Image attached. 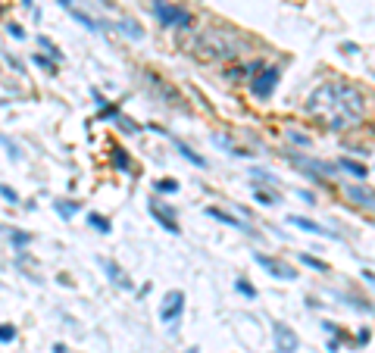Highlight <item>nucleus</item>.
Returning a JSON list of instances; mask_svg holds the SVG:
<instances>
[{
  "mask_svg": "<svg viewBox=\"0 0 375 353\" xmlns=\"http://www.w3.org/2000/svg\"><path fill=\"white\" fill-rule=\"evenodd\" d=\"M12 338H16V328H12V325H0V341H3V344H10Z\"/></svg>",
  "mask_w": 375,
  "mask_h": 353,
  "instance_id": "aec40b11",
  "label": "nucleus"
},
{
  "mask_svg": "<svg viewBox=\"0 0 375 353\" xmlns=\"http://www.w3.org/2000/svg\"><path fill=\"white\" fill-rule=\"evenodd\" d=\"M53 209H56V213L62 216V219H69V216H72L75 209H78V203H72V200H60V203H56Z\"/></svg>",
  "mask_w": 375,
  "mask_h": 353,
  "instance_id": "f3484780",
  "label": "nucleus"
},
{
  "mask_svg": "<svg viewBox=\"0 0 375 353\" xmlns=\"http://www.w3.org/2000/svg\"><path fill=\"white\" fill-rule=\"evenodd\" d=\"M362 278H366V282H369V284H372V288H375V272H362Z\"/></svg>",
  "mask_w": 375,
  "mask_h": 353,
  "instance_id": "c756f323",
  "label": "nucleus"
},
{
  "mask_svg": "<svg viewBox=\"0 0 375 353\" xmlns=\"http://www.w3.org/2000/svg\"><path fill=\"white\" fill-rule=\"evenodd\" d=\"M6 32H10L16 41H22V38H25V32H22V28H19V26H6Z\"/></svg>",
  "mask_w": 375,
  "mask_h": 353,
  "instance_id": "a878e982",
  "label": "nucleus"
},
{
  "mask_svg": "<svg viewBox=\"0 0 375 353\" xmlns=\"http://www.w3.org/2000/svg\"><path fill=\"white\" fill-rule=\"evenodd\" d=\"M244 47H247V41L238 32H231L228 26H216V28L210 26L194 41V53L203 60H238L244 53Z\"/></svg>",
  "mask_w": 375,
  "mask_h": 353,
  "instance_id": "f03ea898",
  "label": "nucleus"
},
{
  "mask_svg": "<svg viewBox=\"0 0 375 353\" xmlns=\"http://www.w3.org/2000/svg\"><path fill=\"white\" fill-rule=\"evenodd\" d=\"M122 32L128 35V38H138V41L144 38V32H141V28H135V26H131V22H122Z\"/></svg>",
  "mask_w": 375,
  "mask_h": 353,
  "instance_id": "412c9836",
  "label": "nucleus"
},
{
  "mask_svg": "<svg viewBox=\"0 0 375 353\" xmlns=\"http://www.w3.org/2000/svg\"><path fill=\"white\" fill-rule=\"evenodd\" d=\"M253 263L262 266V269H266L272 278H278V282H294V278H297V272H294L291 266L275 259V257H266V253H253Z\"/></svg>",
  "mask_w": 375,
  "mask_h": 353,
  "instance_id": "20e7f679",
  "label": "nucleus"
},
{
  "mask_svg": "<svg viewBox=\"0 0 375 353\" xmlns=\"http://www.w3.org/2000/svg\"><path fill=\"white\" fill-rule=\"evenodd\" d=\"M338 169H344V172H350L353 178H366L369 175V169L362 163H356V160H350V157H341L338 160Z\"/></svg>",
  "mask_w": 375,
  "mask_h": 353,
  "instance_id": "f8f14e48",
  "label": "nucleus"
},
{
  "mask_svg": "<svg viewBox=\"0 0 375 353\" xmlns=\"http://www.w3.org/2000/svg\"><path fill=\"white\" fill-rule=\"evenodd\" d=\"M88 222H91V225L97 228L100 234H110V232H112V225H110V222H106L100 213H88Z\"/></svg>",
  "mask_w": 375,
  "mask_h": 353,
  "instance_id": "4468645a",
  "label": "nucleus"
},
{
  "mask_svg": "<svg viewBox=\"0 0 375 353\" xmlns=\"http://www.w3.org/2000/svg\"><path fill=\"white\" fill-rule=\"evenodd\" d=\"M0 197H6V200H12V203L19 200V194L12 188H6V184H0Z\"/></svg>",
  "mask_w": 375,
  "mask_h": 353,
  "instance_id": "393cba45",
  "label": "nucleus"
},
{
  "mask_svg": "<svg viewBox=\"0 0 375 353\" xmlns=\"http://www.w3.org/2000/svg\"><path fill=\"white\" fill-rule=\"evenodd\" d=\"M306 113L325 122L331 132H347L366 119V94L350 82H325L310 91Z\"/></svg>",
  "mask_w": 375,
  "mask_h": 353,
  "instance_id": "f257e3e1",
  "label": "nucleus"
},
{
  "mask_svg": "<svg viewBox=\"0 0 375 353\" xmlns=\"http://www.w3.org/2000/svg\"><path fill=\"white\" fill-rule=\"evenodd\" d=\"M38 44H41L44 51L50 53V60H60V57H62V53H60V47H56V44H53V41H50V38H44V35H41V38H38Z\"/></svg>",
  "mask_w": 375,
  "mask_h": 353,
  "instance_id": "dca6fc26",
  "label": "nucleus"
},
{
  "mask_svg": "<svg viewBox=\"0 0 375 353\" xmlns=\"http://www.w3.org/2000/svg\"><path fill=\"white\" fill-rule=\"evenodd\" d=\"M188 353H197V350H194V347H191V350H188Z\"/></svg>",
  "mask_w": 375,
  "mask_h": 353,
  "instance_id": "473e14b6",
  "label": "nucleus"
},
{
  "mask_svg": "<svg viewBox=\"0 0 375 353\" xmlns=\"http://www.w3.org/2000/svg\"><path fill=\"white\" fill-rule=\"evenodd\" d=\"M272 338H275V347H278V353H297V347H300V341H297V334L291 332L288 325H272Z\"/></svg>",
  "mask_w": 375,
  "mask_h": 353,
  "instance_id": "6e6552de",
  "label": "nucleus"
},
{
  "mask_svg": "<svg viewBox=\"0 0 375 353\" xmlns=\"http://www.w3.org/2000/svg\"><path fill=\"white\" fill-rule=\"evenodd\" d=\"M256 200H260L262 207H272V203H275V197H272V194H266V191H260V188H256Z\"/></svg>",
  "mask_w": 375,
  "mask_h": 353,
  "instance_id": "b1692460",
  "label": "nucleus"
},
{
  "mask_svg": "<svg viewBox=\"0 0 375 353\" xmlns=\"http://www.w3.org/2000/svg\"><path fill=\"white\" fill-rule=\"evenodd\" d=\"M288 222H291V225H297V228H303V232H310V234H319V238H338L335 232H328V228H322V225H319V222L306 219V216H288Z\"/></svg>",
  "mask_w": 375,
  "mask_h": 353,
  "instance_id": "1a4fd4ad",
  "label": "nucleus"
},
{
  "mask_svg": "<svg viewBox=\"0 0 375 353\" xmlns=\"http://www.w3.org/2000/svg\"><path fill=\"white\" fill-rule=\"evenodd\" d=\"M206 216H212V219H219V222H225V225H235V228H241V232H253V228L247 225V222H241V219H235V216H228V213H222V209H216V207H206Z\"/></svg>",
  "mask_w": 375,
  "mask_h": 353,
  "instance_id": "9b49d317",
  "label": "nucleus"
},
{
  "mask_svg": "<svg viewBox=\"0 0 375 353\" xmlns=\"http://www.w3.org/2000/svg\"><path fill=\"white\" fill-rule=\"evenodd\" d=\"M178 150H181V157H185V160H191L194 166H206V160H203V157H197V153H194L191 147H185V144H181V141H178Z\"/></svg>",
  "mask_w": 375,
  "mask_h": 353,
  "instance_id": "a211bd4d",
  "label": "nucleus"
},
{
  "mask_svg": "<svg viewBox=\"0 0 375 353\" xmlns=\"http://www.w3.org/2000/svg\"><path fill=\"white\" fill-rule=\"evenodd\" d=\"M112 157H116L119 169H128V157H125V150H119V147H116V150H112Z\"/></svg>",
  "mask_w": 375,
  "mask_h": 353,
  "instance_id": "5701e85b",
  "label": "nucleus"
},
{
  "mask_svg": "<svg viewBox=\"0 0 375 353\" xmlns=\"http://www.w3.org/2000/svg\"><path fill=\"white\" fill-rule=\"evenodd\" d=\"M12 244H19V247H22V244H28V234L16 232V234H12Z\"/></svg>",
  "mask_w": 375,
  "mask_h": 353,
  "instance_id": "cd10ccee",
  "label": "nucleus"
},
{
  "mask_svg": "<svg viewBox=\"0 0 375 353\" xmlns=\"http://www.w3.org/2000/svg\"><path fill=\"white\" fill-rule=\"evenodd\" d=\"M103 269H106V275H110V282H112V284H119V288H122V291H131L128 275H125V272L119 269L116 263H110V259H103Z\"/></svg>",
  "mask_w": 375,
  "mask_h": 353,
  "instance_id": "9d476101",
  "label": "nucleus"
},
{
  "mask_svg": "<svg viewBox=\"0 0 375 353\" xmlns=\"http://www.w3.org/2000/svg\"><path fill=\"white\" fill-rule=\"evenodd\" d=\"M60 3H62V7H72V0H60Z\"/></svg>",
  "mask_w": 375,
  "mask_h": 353,
  "instance_id": "7c9ffc66",
  "label": "nucleus"
},
{
  "mask_svg": "<svg viewBox=\"0 0 375 353\" xmlns=\"http://www.w3.org/2000/svg\"><path fill=\"white\" fill-rule=\"evenodd\" d=\"M22 3H25V7H31V0H22Z\"/></svg>",
  "mask_w": 375,
  "mask_h": 353,
  "instance_id": "2f4dec72",
  "label": "nucleus"
},
{
  "mask_svg": "<svg viewBox=\"0 0 375 353\" xmlns=\"http://www.w3.org/2000/svg\"><path fill=\"white\" fill-rule=\"evenodd\" d=\"M150 213H153V219H156V222H162V228H166V232H172V234H178V232H181V228H178V222H175L169 213H162V209L156 207V203H153V207H150Z\"/></svg>",
  "mask_w": 375,
  "mask_h": 353,
  "instance_id": "ddd939ff",
  "label": "nucleus"
},
{
  "mask_svg": "<svg viewBox=\"0 0 375 353\" xmlns=\"http://www.w3.org/2000/svg\"><path fill=\"white\" fill-rule=\"evenodd\" d=\"M300 263H303V266H310V269H316V272H325V269H328V266H325L322 259L310 257V253H300Z\"/></svg>",
  "mask_w": 375,
  "mask_h": 353,
  "instance_id": "2eb2a0df",
  "label": "nucleus"
},
{
  "mask_svg": "<svg viewBox=\"0 0 375 353\" xmlns=\"http://www.w3.org/2000/svg\"><path fill=\"white\" fill-rule=\"evenodd\" d=\"M35 66H41V69H50V72H53V63H50V60H44V57H38V53H35Z\"/></svg>",
  "mask_w": 375,
  "mask_h": 353,
  "instance_id": "bb28decb",
  "label": "nucleus"
},
{
  "mask_svg": "<svg viewBox=\"0 0 375 353\" xmlns=\"http://www.w3.org/2000/svg\"><path fill=\"white\" fill-rule=\"evenodd\" d=\"M344 194H347V200L353 203V207L375 213V191L372 188H366V184H344Z\"/></svg>",
  "mask_w": 375,
  "mask_h": 353,
  "instance_id": "0eeeda50",
  "label": "nucleus"
},
{
  "mask_svg": "<svg viewBox=\"0 0 375 353\" xmlns=\"http://www.w3.org/2000/svg\"><path fill=\"white\" fill-rule=\"evenodd\" d=\"M235 291H238V294H244V297H256V288L250 282H244V278H238V282H235Z\"/></svg>",
  "mask_w": 375,
  "mask_h": 353,
  "instance_id": "6ab92c4d",
  "label": "nucleus"
},
{
  "mask_svg": "<svg viewBox=\"0 0 375 353\" xmlns=\"http://www.w3.org/2000/svg\"><path fill=\"white\" fill-rule=\"evenodd\" d=\"M288 135H291L297 144H310V138H306V135H300V132H288Z\"/></svg>",
  "mask_w": 375,
  "mask_h": 353,
  "instance_id": "c85d7f7f",
  "label": "nucleus"
},
{
  "mask_svg": "<svg viewBox=\"0 0 375 353\" xmlns=\"http://www.w3.org/2000/svg\"><path fill=\"white\" fill-rule=\"evenodd\" d=\"M181 309H185V294L181 291H169L166 297H162V307H160V322H166V325H175L181 316Z\"/></svg>",
  "mask_w": 375,
  "mask_h": 353,
  "instance_id": "39448f33",
  "label": "nucleus"
},
{
  "mask_svg": "<svg viewBox=\"0 0 375 353\" xmlns=\"http://www.w3.org/2000/svg\"><path fill=\"white\" fill-rule=\"evenodd\" d=\"M156 19H160L166 28L169 26H175V28L191 26V13L181 10V7H169V3H160V7H156Z\"/></svg>",
  "mask_w": 375,
  "mask_h": 353,
  "instance_id": "423d86ee",
  "label": "nucleus"
},
{
  "mask_svg": "<svg viewBox=\"0 0 375 353\" xmlns=\"http://www.w3.org/2000/svg\"><path fill=\"white\" fill-rule=\"evenodd\" d=\"M275 85H278V69L275 66H262L253 76V82H250V91H253L256 101H266V97H272Z\"/></svg>",
  "mask_w": 375,
  "mask_h": 353,
  "instance_id": "7ed1b4c3",
  "label": "nucleus"
},
{
  "mask_svg": "<svg viewBox=\"0 0 375 353\" xmlns=\"http://www.w3.org/2000/svg\"><path fill=\"white\" fill-rule=\"evenodd\" d=\"M156 191H160V194H175L178 184H175V182H156Z\"/></svg>",
  "mask_w": 375,
  "mask_h": 353,
  "instance_id": "4be33fe9",
  "label": "nucleus"
}]
</instances>
